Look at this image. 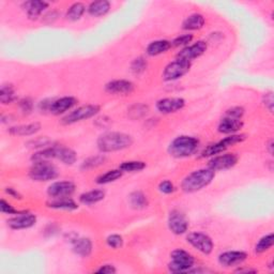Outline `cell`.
<instances>
[{"label":"cell","mask_w":274,"mask_h":274,"mask_svg":"<svg viewBox=\"0 0 274 274\" xmlns=\"http://www.w3.org/2000/svg\"><path fill=\"white\" fill-rule=\"evenodd\" d=\"M199 140L193 136H178L168 146V153L174 157H187L196 152Z\"/></svg>","instance_id":"3"},{"label":"cell","mask_w":274,"mask_h":274,"mask_svg":"<svg viewBox=\"0 0 274 274\" xmlns=\"http://www.w3.org/2000/svg\"><path fill=\"white\" fill-rule=\"evenodd\" d=\"M273 145H274V142H273V140L271 139L270 141H269V143H268V146H267V147H268V151H269V153L272 155L273 154Z\"/></svg>","instance_id":"50"},{"label":"cell","mask_w":274,"mask_h":274,"mask_svg":"<svg viewBox=\"0 0 274 274\" xmlns=\"http://www.w3.org/2000/svg\"><path fill=\"white\" fill-rule=\"evenodd\" d=\"M158 190L163 194H171L175 192V185L169 180H164L160 184H158Z\"/></svg>","instance_id":"42"},{"label":"cell","mask_w":274,"mask_h":274,"mask_svg":"<svg viewBox=\"0 0 274 274\" xmlns=\"http://www.w3.org/2000/svg\"><path fill=\"white\" fill-rule=\"evenodd\" d=\"M116 268H115V267L114 266H112V265H104V266H102V267H101V268L100 269H98L97 270V272L98 273H106V274H112V273H116Z\"/></svg>","instance_id":"46"},{"label":"cell","mask_w":274,"mask_h":274,"mask_svg":"<svg viewBox=\"0 0 274 274\" xmlns=\"http://www.w3.org/2000/svg\"><path fill=\"white\" fill-rule=\"evenodd\" d=\"M85 11H86V5L84 3L75 2L68 9L66 17L71 21H76L78 19H81V17L84 15Z\"/></svg>","instance_id":"32"},{"label":"cell","mask_w":274,"mask_h":274,"mask_svg":"<svg viewBox=\"0 0 274 274\" xmlns=\"http://www.w3.org/2000/svg\"><path fill=\"white\" fill-rule=\"evenodd\" d=\"M238 163V156L235 153H226L222 155L213 156L208 163V168L213 171L226 170L234 167Z\"/></svg>","instance_id":"12"},{"label":"cell","mask_w":274,"mask_h":274,"mask_svg":"<svg viewBox=\"0 0 274 274\" xmlns=\"http://www.w3.org/2000/svg\"><path fill=\"white\" fill-rule=\"evenodd\" d=\"M16 99V92L12 85H2L0 88V102L3 105L13 103Z\"/></svg>","instance_id":"30"},{"label":"cell","mask_w":274,"mask_h":274,"mask_svg":"<svg viewBox=\"0 0 274 274\" xmlns=\"http://www.w3.org/2000/svg\"><path fill=\"white\" fill-rule=\"evenodd\" d=\"M208 48L207 42L197 41L192 45H187L183 49L180 50L177 55V59L184 60L187 62H192L194 59L199 58L203 56Z\"/></svg>","instance_id":"10"},{"label":"cell","mask_w":274,"mask_h":274,"mask_svg":"<svg viewBox=\"0 0 274 274\" xmlns=\"http://www.w3.org/2000/svg\"><path fill=\"white\" fill-rule=\"evenodd\" d=\"M215 177V171L210 168H203L191 172L181 183V189L185 193H195L212 182Z\"/></svg>","instance_id":"2"},{"label":"cell","mask_w":274,"mask_h":274,"mask_svg":"<svg viewBox=\"0 0 274 274\" xmlns=\"http://www.w3.org/2000/svg\"><path fill=\"white\" fill-rule=\"evenodd\" d=\"M105 90L111 95L130 96L135 90V86L132 82L127 79H115L105 86Z\"/></svg>","instance_id":"14"},{"label":"cell","mask_w":274,"mask_h":274,"mask_svg":"<svg viewBox=\"0 0 274 274\" xmlns=\"http://www.w3.org/2000/svg\"><path fill=\"white\" fill-rule=\"evenodd\" d=\"M129 203L133 209L136 210H140V209H145L149 205V200L147 196L140 191H135L130 194Z\"/></svg>","instance_id":"29"},{"label":"cell","mask_w":274,"mask_h":274,"mask_svg":"<svg viewBox=\"0 0 274 274\" xmlns=\"http://www.w3.org/2000/svg\"><path fill=\"white\" fill-rule=\"evenodd\" d=\"M185 105V101L182 98H165L156 102V110L161 114H174L181 111Z\"/></svg>","instance_id":"15"},{"label":"cell","mask_w":274,"mask_h":274,"mask_svg":"<svg viewBox=\"0 0 274 274\" xmlns=\"http://www.w3.org/2000/svg\"><path fill=\"white\" fill-rule=\"evenodd\" d=\"M245 139L244 134H232L222 140L214 142L212 145L208 146L201 153V157H207V156H214L215 154H220L223 151H225L229 147H232L236 143L242 142Z\"/></svg>","instance_id":"7"},{"label":"cell","mask_w":274,"mask_h":274,"mask_svg":"<svg viewBox=\"0 0 274 274\" xmlns=\"http://www.w3.org/2000/svg\"><path fill=\"white\" fill-rule=\"evenodd\" d=\"M248 254L242 251H228L224 252L219 256V263L223 267L230 268V267L239 266L247 261Z\"/></svg>","instance_id":"17"},{"label":"cell","mask_w":274,"mask_h":274,"mask_svg":"<svg viewBox=\"0 0 274 274\" xmlns=\"http://www.w3.org/2000/svg\"><path fill=\"white\" fill-rule=\"evenodd\" d=\"M190 69L191 62L176 59L165 67L163 72V79L165 82L177 81V79L183 77L186 73H189Z\"/></svg>","instance_id":"8"},{"label":"cell","mask_w":274,"mask_h":274,"mask_svg":"<svg viewBox=\"0 0 274 274\" xmlns=\"http://www.w3.org/2000/svg\"><path fill=\"white\" fill-rule=\"evenodd\" d=\"M124 172H135L146 168V163L142 161H127L124 162L119 167Z\"/></svg>","instance_id":"34"},{"label":"cell","mask_w":274,"mask_h":274,"mask_svg":"<svg viewBox=\"0 0 274 274\" xmlns=\"http://www.w3.org/2000/svg\"><path fill=\"white\" fill-rule=\"evenodd\" d=\"M58 176V169L49 161L34 162L29 170V177L33 181L38 182L50 181V180H55Z\"/></svg>","instance_id":"5"},{"label":"cell","mask_w":274,"mask_h":274,"mask_svg":"<svg viewBox=\"0 0 274 274\" xmlns=\"http://www.w3.org/2000/svg\"><path fill=\"white\" fill-rule=\"evenodd\" d=\"M236 272H238V273H250V272H252V273H255V272H257V270H254V269H238V270H236Z\"/></svg>","instance_id":"49"},{"label":"cell","mask_w":274,"mask_h":274,"mask_svg":"<svg viewBox=\"0 0 274 274\" xmlns=\"http://www.w3.org/2000/svg\"><path fill=\"white\" fill-rule=\"evenodd\" d=\"M168 227L170 232L175 235H183L189 229V222L183 213L178 210L171 211L168 218Z\"/></svg>","instance_id":"13"},{"label":"cell","mask_w":274,"mask_h":274,"mask_svg":"<svg viewBox=\"0 0 274 274\" xmlns=\"http://www.w3.org/2000/svg\"><path fill=\"white\" fill-rule=\"evenodd\" d=\"M101 110V107L96 104H88V105H84V106H79L76 110L72 111L69 113L67 116H64L61 120L62 125H73L76 124V122L83 121V120H87L92 117H95L96 115L99 114Z\"/></svg>","instance_id":"6"},{"label":"cell","mask_w":274,"mask_h":274,"mask_svg":"<svg viewBox=\"0 0 274 274\" xmlns=\"http://www.w3.org/2000/svg\"><path fill=\"white\" fill-rule=\"evenodd\" d=\"M205 21V17L201 15V14H192V15L187 16L184 19L182 28L184 30H198L200 28L204 27Z\"/></svg>","instance_id":"28"},{"label":"cell","mask_w":274,"mask_h":274,"mask_svg":"<svg viewBox=\"0 0 274 274\" xmlns=\"http://www.w3.org/2000/svg\"><path fill=\"white\" fill-rule=\"evenodd\" d=\"M76 103H77V100L75 98L63 97L56 101H53V102L49 104L48 112L56 115V116H58V115L64 114L68 111H70L72 107L76 105Z\"/></svg>","instance_id":"18"},{"label":"cell","mask_w":274,"mask_h":274,"mask_svg":"<svg viewBox=\"0 0 274 274\" xmlns=\"http://www.w3.org/2000/svg\"><path fill=\"white\" fill-rule=\"evenodd\" d=\"M87 10L91 16H95V17L104 16L111 10V2L106 1V0L93 1L88 5Z\"/></svg>","instance_id":"25"},{"label":"cell","mask_w":274,"mask_h":274,"mask_svg":"<svg viewBox=\"0 0 274 274\" xmlns=\"http://www.w3.org/2000/svg\"><path fill=\"white\" fill-rule=\"evenodd\" d=\"M186 241L187 243L191 244L194 249L205 255L211 254V252L213 251V241L211 238L206 234L199 232L191 233L187 235Z\"/></svg>","instance_id":"9"},{"label":"cell","mask_w":274,"mask_h":274,"mask_svg":"<svg viewBox=\"0 0 274 274\" xmlns=\"http://www.w3.org/2000/svg\"><path fill=\"white\" fill-rule=\"evenodd\" d=\"M106 243L110 248L114 250H118V249H121L122 245H124V238H122L120 235L114 234L106 238Z\"/></svg>","instance_id":"38"},{"label":"cell","mask_w":274,"mask_h":274,"mask_svg":"<svg viewBox=\"0 0 274 274\" xmlns=\"http://www.w3.org/2000/svg\"><path fill=\"white\" fill-rule=\"evenodd\" d=\"M75 189V184L72 181H57L48 186L47 194L52 199L70 197Z\"/></svg>","instance_id":"11"},{"label":"cell","mask_w":274,"mask_h":274,"mask_svg":"<svg viewBox=\"0 0 274 274\" xmlns=\"http://www.w3.org/2000/svg\"><path fill=\"white\" fill-rule=\"evenodd\" d=\"M56 158L66 165H73L77 160V154L71 148L59 146L56 147Z\"/></svg>","instance_id":"24"},{"label":"cell","mask_w":274,"mask_h":274,"mask_svg":"<svg viewBox=\"0 0 274 274\" xmlns=\"http://www.w3.org/2000/svg\"><path fill=\"white\" fill-rule=\"evenodd\" d=\"M46 206L50 209L55 210H67L73 211L78 209V205L71 197H62V198H55L50 201H47Z\"/></svg>","instance_id":"22"},{"label":"cell","mask_w":274,"mask_h":274,"mask_svg":"<svg viewBox=\"0 0 274 274\" xmlns=\"http://www.w3.org/2000/svg\"><path fill=\"white\" fill-rule=\"evenodd\" d=\"M171 262L168 264V269L172 273H185L194 267L195 259L184 250L177 249L171 252Z\"/></svg>","instance_id":"4"},{"label":"cell","mask_w":274,"mask_h":274,"mask_svg":"<svg viewBox=\"0 0 274 274\" xmlns=\"http://www.w3.org/2000/svg\"><path fill=\"white\" fill-rule=\"evenodd\" d=\"M0 210H1V212L3 214H19L23 211H18L16 210L15 208H14L13 206H11L8 201H5L4 199H1V201H0Z\"/></svg>","instance_id":"40"},{"label":"cell","mask_w":274,"mask_h":274,"mask_svg":"<svg viewBox=\"0 0 274 274\" xmlns=\"http://www.w3.org/2000/svg\"><path fill=\"white\" fill-rule=\"evenodd\" d=\"M105 197V192L103 190H92L89 192L83 193L79 196V201L84 205H95L97 203H100L101 200H103Z\"/></svg>","instance_id":"27"},{"label":"cell","mask_w":274,"mask_h":274,"mask_svg":"<svg viewBox=\"0 0 274 274\" xmlns=\"http://www.w3.org/2000/svg\"><path fill=\"white\" fill-rule=\"evenodd\" d=\"M170 47H171V42L167 40H156L151 42L147 46L146 53L151 57L158 56L161 54L166 53Z\"/></svg>","instance_id":"26"},{"label":"cell","mask_w":274,"mask_h":274,"mask_svg":"<svg viewBox=\"0 0 274 274\" xmlns=\"http://www.w3.org/2000/svg\"><path fill=\"white\" fill-rule=\"evenodd\" d=\"M42 126L40 122H32V124H28V125H20V126H14L9 128L8 132L11 135L14 136H31L37 134Z\"/></svg>","instance_id":"20"},{"label":"cell","mask_w":274,"mask_h":274,"mask_svg":"<svg viewBox=\"0 0 274 274\" xmlns=\"http://www.w3.org/2000/svg\"><path fill=\"white\" fill-rule=\"evenodd\" d=\"M193 39H194V37H193V34H191V33L179 35V37H177L174 41L171 42V46H175V47L187 46L193 41Z\"/></svg>","instance_id":"39"},{"label":"cell","mask_w":274,"mask_h":274,"mask_svg":"<svg viewBox=\"0 0 274 274\" xmlns=\"http://www.w3.org/2000/svg\"><path fill=\"white\" fill-rule=\"evenodd\" d=\"M124 175V171H122L120 168L119 169H112L108 170L104 174H102L101 176H99L97 178V183L98 184H108L117 181L118 179H120Z\"/></svg>","instance_id":"31"},{"label":"cell","mask_w":274,"mask_h":274,"mask_svg":"<svg viewBox=\"0 0 274 274\" xmlns=\"http://www.w3.org/2000/svg\"><path fill=\"white\" fill-rule=\"evenodd\" d=\"M129 116L132 119H139L148 113V106L143 104H135L128 111Z\"/></svg>","instance_id":"36"},{"label":"cell","mask_w":274,"mask_h":274,"mask_svg":"<svg viewBox=\"0 0 274 274\" xmlns=\"http://www.w3.org/2000/svg\"><path fill=\"white\" fill-rule=\"evenodd\" d=\"M49 3L46 1H39V0H35V1H27L25 2V10L27 13V16L29 19H37L41 16V14L44 12L48 8Z\"/></svg>","instance_id":"21"},{"label":"cell","mask_w":274,"mask_h":274,"mask_svg":"<svg viewBox=\"0 0 274 274\" xmlns=\"http://www.w3.org/2000/svg\"><path fill=\"white\" fill-rule=\"evenodd\" d=\"M74 253L81 257H88L92 252V242L88 238H76L73 241Z\"/></svg>","instance_id":"23"},{"label":"cell","mask_w":274,"mask_h":274,"mask_svg":"<svg viewBox=\"0 0 274 274\" xmlns=\"http://www.w3.org/2000/svg\"><path fill=\"white\" fill-rule=\"evenodd\" d=\"M273 103H274L273 93L272 92L266 93V95L264 96V105L266 106V108H268L270 113L273 112Z\"/></svg>","instance_id":"44"},{"label":"cell","mask_w":274,"mask_h":274,"mask_svg":"<svg viewBox=\"0 0 274 274\" xmlns=\"http://www.w3.org/2000/svg\"><path fill=\"white\" fill-rule=\"evenodd\" d=\"M274 243V237L273 234H269L265 237H263L255 245V252L258 254H263L265 252L270 250Z\"/></svg>","instance_id":"33"},{"label":"cell","mask_w":274,"mask_h":274,"mask_svg":"<svg viewBox=\"0 0 274 274\" xmlns=\"http://www.w3.org/2000/svg\"><path fill=\"white\" fill-rule=\"evenodd\" d=\"M97 145L101 152H115L131 147L133 138L131 135L122 132H107L99 137Z\"/></svg>","instance_id":"1"},{"label":"cell","mask_w":274,"mask_h":274,"mask_svg":"<svg viewBox=\"0 0 274 274\" xmlns=\"http://www.w3.org/2000/svg\"><path fill=\"white\" fill-rule=\"evenodd\" d=\"M50 141L47 138H38L35 140H31L29 143H32V147H44V146H48V143Z\"/></svg>","instance_id":"47"},{"label":"cell","mask_w":274,"mask_h":274,"mask_svg":"<svg viewBox=\"0 0 274 274\" xmlns=\"http://www.w3.org/2000/svg\"><path fill=\"white\" fill-rule=\"evenodd\" d=\"M105 160H106V157L104 155H96V156L88 157L83 162L81 168L83 170H88V169L99 167L102 164H104Z\"/></svg>","instance_id":"35"},{"label":"cell","mask_w":274,"mask_h":274,"mask_svg":"<svg viewBox=\"0 0 274 274\" xmlns=\"http://www.w3.org/2000/svg\"><path fill=\"white\" fill-rule=\"evenodd\" d=\"M112 124V120L106 117V116H103V117H100L96 120V125L99 127V128H106V127H110Z\"/></svg>","instance_id":"45"},{"label":"cell","mask_w":274,"mask_h":274,"mask_svg":"<svg viewBox=\"0 0 274 274\" xmlns=\"http://www.w3.org/2000/svg\"><path fill=\"white\" fill-rule=\"evenodd\" d=\"M8 226L12 229H27L35 225L37 223V216L32 213L23 211L21 213L14 216V218L8 220Z\"/></svg>","instance_id":"16"},{"label":"cell","mask_w":274,"mask_h":274,"mask_svg":"<svg viewBox=\"0 0 274 274\" xmlns=\"http://www.w3.org/2000/svg\"><path fill=\"white\" fill-rule=\"evenodd\" d=\"M147 67H148V63L146 59L142 58V57H138V58L134 59L133 62L131 63V70L134 74L143 73V72L146 71Z\"/></svg>","instance_id":"37"},{"label":"cell","mask_w":274,"mask_h":274,"mask_svg":"<svg viewBox=\"0 0 274 274\" xmlns=\"http://www.w3.org/2000/svg\"><path fill=\"white\" fill-rule=\"evenodd\" d=\"M4 192H5L6 194H8L9 196L13 197L14 199H21V195H20V194H19L15 189H13V187H5Z\"/></svg>","instance_id":"48"},{"label":"cell","mask_w":274,"mask_h":274,"mask_svg":"<svg viewBox=\"0 0 274 274\" xmlns=\"http://www.w3.org/2000/svg\"><path fill=\"white\" fill-rule=\"evenodd\" d=\"M19 107L20 111L24 114H30L33 110V102L32 100L29 98H25L19 101Z\"/></svg>","instance_id":"43"},{"label":"cell","mask_w":274,"mask_h":274,"mask_svg":"<svg viewBox=\"0 0 274 274\" xmlns=\"http://www.w3.org/2000/svg\"><path fill=\"white\" fill-rule=\"evenodd\" d=\"M242 127H243L242 119L224 116L220 121L218 130L222 134H235L236 132L239 131V130H241Z\"/></svg>","instance_id":"19"},{"label":"cell","mask_w":274,"mask_h":274,"mask_svg":"<svg viewBox=\"0 0 274 274\" xmlns=\"http://www.w3.org/2000/svg\"><path fill=\"white\" fill-rule=\"evenodd\" d=\"M243 115H244V110L240 106H235V107L229 108V110H227L225 113V116L237 118V119H242Z\"/></svg>","instance_id":"41"}]
</instances>
